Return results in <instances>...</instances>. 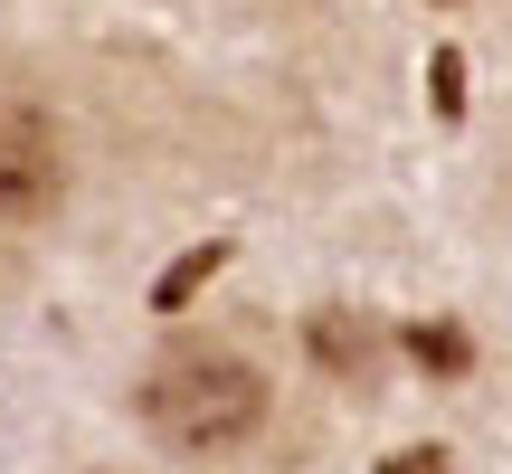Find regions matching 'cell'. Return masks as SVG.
<instances>
[{
	"mask_svg": "<svg viewBox=\"0 0 512 474\" xmlns=\"http://www.w3.org/2000/svg\"><path fill=\"white\" fill-rule=\"evenodd\" d=\"M67 200V133L48 105L0 95V228H38Z\"/></svg>",
	"mask_w": 512,
	"mask_h": 474,
	"instance_id": "cell-2",
	"label": "cell"
},
{
	"mask_svg": "<svg viewBox=\"0 0 512 474\" xmlns=\"http://www.w3.org/2000/svg\"><path fill=\"white\" fill-rule=\"evenodd\" d=\"M266 370L228 342H181L143 370V427L171 456H238L266 437Z\"/></svg>",
	"mask_w": 512,
	"mask_h": 474,
	"instance_id": "cell-1",
	"label": "cell"
},
{
	"mask_svg": "<svg viewBox=\"0 0 512 474\" xmlns=\"http://www.w3.org/2000/svg\"><path fill=\"white\" fill-rule=\"evenodd\" d=\"M437 10H456V0H437Z\"/></svg>",
	"mask_w": 512,
	"mask_h": 474,
	"instance_id": "cell-3",
	"label": "cell"
}]
</instances>
